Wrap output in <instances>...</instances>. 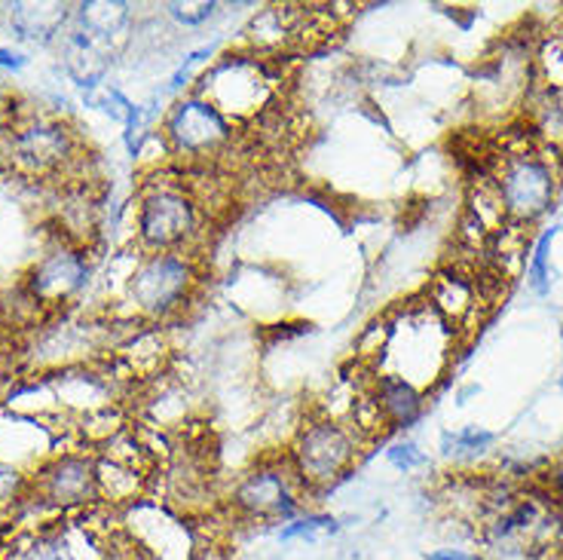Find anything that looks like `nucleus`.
Listing matches in <instances>:
<instances>
[{"instance_id":"nucleus-21","label":"nucleus","mask_w":563,"mask_h":560,"mask_svg":"<svg viewBox=\"0 0 563 560\" xmlns=\"http://www.w3.org/2000/svg\"><path fill=\"white\" fill-rule=\"evenodd\" d=\"M453 441V448L460 450H484L493 444V432H484V429H465L460 435H448V444Z\"/></svg>"},{"instance_id":"nucleus-4","label":"nucleus","mask_w":563,"mask_h":560,"mask_svg":"<svg viewBox=\"0 0 563 560\" xmlns=\"http://www.w3.org/2000/svg\"><path fill=\"white\" fill-rule=\"evenodd\" d=\"M279 74L273 70L267 56L261 53H227L209 74H202V89L197 96L209 99L230 123L257 120L269 111L279 92Z\"/></svg>"},{"instance_id":"nucleus-12","label":"nucleus","mask_w":563,"mask_h":560,"mask_svg":"<svg viewBox=\"0 0 563 560\" xmlns=\"http://www.w3.org/2000/svg\"><path fill=\"white\" fill-rule=\"evenodd\" d=\"M371 395L380 407L383 420L389 429H405L410 422L420 420L422 393L398 374H374L371 371Z\"/></svg>"},{"instance_id":"nucleus-19","label":"nucleus","mask_w":563,"mask_h":560,"mask_svg":"<svg viewBox=\"0 0 563 560\" xmlns=\"http://www.w3.org/2000/svg\"><path fill=\"white\" fill-rule=\"evenodd\" d=\"M386 457H389V462H393L395 469H401V472H410V469H417V465L426 462L420 448H417V444H410V441L393 444V448L386 450Z\"/></svg>"},{"instance_id":"nucleus-3","label":"nucleus","mask_w":563,"mask_h":560,"mask_svg":"<svg viewBox=\"0 0 563 560\" xmlns=\"http://www.w3.org/2000/svg\"><path fill=\"white\" fill-rule=\"evenodd\" d=\"M135 237L144 254L190 252L202 237V202L184 182H147L135 206Z\"/></svg>"},{"instance_id":"nucleus-8","label":"nucleus","mask_w":563,"mask_h":560,"mask_svg":"<svg viewBox=\"0 0 563 560\" xmlns=\"http://www.w3.org/2000/svg\"><path fill=\"white\" fill-rule=\"evenodd\" d=\"M163 139L169 154L181 160H211L224 154L233 141V123L202 96L178 99L166 113Z\"/></svg>"},{"instance_id":"nucleus-16","label":"nucleus","mask_w":563,"mask_h":560,"mask_svg":"<svg viewBox=\"0 0 563 560\" xmlns=\"http://www.w3.org/2000/svg\"><path fill=\"white\" fill-rule=\"evenodd\" d=\"M539 68H542L545 96L563 108V34L545 41L542 53H539Z\"/></svg>"},{"instance_id":"nucleus-11","label":"nucleus","mask_w":563,"mask_h":560,"mask_svg":"<svg viewBox=\"0 0 563 560\" xmlns=\"http://www.w3.org/2000/svg\"><path fill=\"white\" fill-rule=\"evenodd\" d=\"M487 304V279H478L475 266L456 264L441 270L429 285V307L453 328H465L481 319V307Z\"/></svg>"},{"instance_id":"nucleus-6","label":"nucleus","mask_w":563,"mask_h":560,"mask_svg":"<svg viewBox=\"0 0 563 560\" xmlns=\"http://www.w3.org/2000/svg\"><path fill=\"white\" fill-rule=\"evenodd\" d=\"M355 457H358V444H355L352 429L328 414L303 422L288 450V462L303 487L334 484L338 477L350 472Z\"/></svg>"},{"instance_id":"nucleus-20","label":"nucleus","mask_w":563,"mask_h":560,"mask_svg":"<svg viewBox=\"0 0 563 560\" xmlns=\"http://www.w3.org/2000/svg\"><path fill=\"white\" fill-rule=\"evenodd\" d=\"M15 113H19V101H15V96L7 86H0V147H3V141L10 135V129H13Z\"/></svg>"},{"instance_id":"nucleus-22","label":"nucleus","mask_w":563,"mask_h":560,"mask_svg":"<svg viewBox=\"0 0 563 560\" xmlns=\"http://www.w3.org/2000/svg\"><path fill=\"white\" fill-rule=\"evenodd\" d=\"M25 65H29V58L22 56V53H15V50H7V46H0V68L22 70Z\"/></svg>"},{"instance_id":"nucleus-13","label":"nucleus","mask_w":563,"mask_h":560,"mask_svg":"<svg viewBox=\"0 0 563 560\" xmlns=\"http://www.w3.org/2000/svg\"><path fill=\"white\" fill-rule=\"evenodd\" d=\"M169 359V343L156 328L132 334L126 347H120V362L129 371V377L154 380L163 374V364Z\"/></svg>"},{"instance_id":"nucleus-5","label":"nucleus","mask_w":563,"mask_h":560,"mask_svg":"<svg viewBox=\"0 0 563 560\" xmlns=\"http://www.w3.org/2000/svg\"><path fill=\"white\" fill-rule=\"evenodd\" d=\"M199 285V266L190 252L141 254L126 279V297L141 319L163 322L178 316Z\"/></svg>"},{"instance_id":"nucleus-18","label":"nucleus","mask_w":563,"mask_h":560,"mask_svg":"<svg viewBox=\"0 0 563 560\" xmlns=\"http://www.w3.org/2000/svg\"><path fill=\"white\" fill-rule=\"evenodd\" d=\"M554 233H558V227L545 230V233L539 237V242H536L533 264H530V285H533L536 295H545V288H549V249Z\"/></svg>"},{"instance_id":"nucleus-1","label":"nucleus","mask_w":563,"mask_h":560,"mask_svg":"<svg viewBox=\"0 0 563 560\" xmlns=\"http://www.w3.org/2000/svg\"><path fill=\"white\" fill-rule=\"evenodd\" d=\"M554 151L558 147L539 139L533 129V135H508L503 154L496 156L487 184L515 227L533 224L554 206L561 184V172L554 168Z\"/></svg>"},{"instance_id":"nucleus-9","label":"nucleus","mask_w":563,"mask_h":560,"mask_svg":"<svg viewBox=\"0 0 563 560\" xmlns=\"http://www.w3.org/2000/svg\"><path fill=\"white\" fill-rule=\"evenodd\" d=\"M89 282V257L74 242H58L43 252L25 276V295L34 307L58 309L80 295Z\"/></svg>"},{"instance_id":"nucleus-17","label":"nucleus","mask_w":563,"mask_h":560,"mask_svg":"<svg viewBox=\"0 0 563 560\" xmlns=\"http://www.w3.org/2000/svg\"><path fill=\"white\" fill-rule=\"evenodd\" d=\"M25 496H29V475H22V469H15L13 462L0 460V512L13 508Z\"/></svg>"},{"instance_id":"nucleus-7","label":"nucleus","mask_w":563,"mask_h":560,"mask_svg":"<svg viewBox=\"0 0 563 560\" xmlns=\"http://www.w3.org/2000/svg\"><path fill=\"white\" fill-rule=\"evenodd\" d=\"M29 496L53 512H80L99 503V462L86 450H56L29 475Z\"/></svg>"},{"instance_id":"nucleus-24","label":"nucleus","mask_w":563,"mask_h":560,"mask_svg":"<svg viewBox=\"0 0 563 560\" xmlns=\"http://www.w3.org/2000/svg\"><path fill=\"white\" fill-rule=\"evenodd\" d=\"M554 481H558V487H561V491H563V462H561V469L554 472Z\"/></svg>"},{"instance_id":"nucleus-2","label":"nucleus","mask_w":563,"mask_h":560,"mask_svg":"<svg viewBox=\"0 0 563 560\" xmlns=\"http://www.w3.org/2000/svg\"><path fill=\"white\" fill-rule=\"evenodd\" d=\"M0 156L15 175L31 182H62L84 168V144L77 129L56 113L25 108L15 113Z\"/></svg>"},{"instance_id":"nucleus-15","label":"nucleus","mask_w":563,"mask_h":560,"mask_svg":"<svg viewBox=\"0 0 563 560\" xmlns=\"http://www.w3.org/2000/svg\"><path fill=\"white\" fill-rule=\"evenodd\" d=\"M126 3H80V22L86 25V34L108 37L126 22Z\"/></svg>"},{"instance_id":"nucleus-14","label":"nucleus","mask_w":563,"mask_h":560,"mask_svg":"<svg viewBox=\"0 0 563 560\" xmlns=\"http://www.w3.org/2000/svg\"><path fill=\"white\" fill-rule=\"evenodd\" d=\"M65 19H68L65 3H15L10 10V22L22 41H53L65 25Z\"/></svg>"},{"instance_id":"nucleus-10","label":"nucleus","mask_w":563,"mask_h":560,"mask_svg":"<svg viewBox=\"0 0 563 560\" xmlns=\"http://www.w3.org/2000/svg\"><path fill=\"white\" fill-rule=\"evenodd\" d=\"M295 469L288 460L257 462L252 472H245L233 491V503L252 518H291L297 508Z\"/></svg>"},{"instance_id":"nucleus-23","label":"nucleus","mask_w":563,"mask_h":560,"mask_svg":"<svg viewBox=\"0 0 563 560\" xmlns=\"http://www.w3.org/2000/svg\"><path fill=\"white\" fill-rule=\"evenodd\" d=\"M429 560H478V558H468V554H460V551H438Z\"/></svg>"}]
</instances>
